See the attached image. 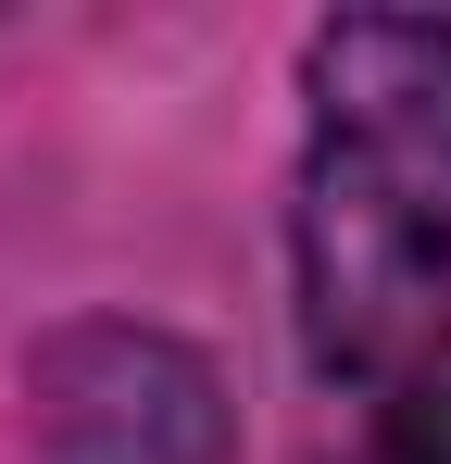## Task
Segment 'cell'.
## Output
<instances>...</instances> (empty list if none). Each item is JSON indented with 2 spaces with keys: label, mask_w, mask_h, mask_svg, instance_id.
<instances>
[{
  "label": "cell",
  "mask_w": 451,
  "mask_h": 464,
  "mask_svg": "<svg viewBox=\"0 0 451 464\" xmlns=\"http://www.w3.org/2000/svg\"><path fill=\"white\" fill-rule=\"evenodd\" d=\"M301 314L351 377L451 339V13H339L313 38Z\"/></svg>",
  "instance_id": "obj_1"
},
{
  "label": "cell",
  "mask_w": 451,
  "mask_h": 464,
  "mask_svg": "<svg viewBox=\"0 0 451 464\" xmlns=\"http://www.w3.org/2000/svg\"><path fill=\"white\" fill-rule=\"evenodd\" d=\"M364 464H451V339L389 364V401L364 427Z\"/></svg>",
  "instance_id": "obj_2"
}]
</instances>
